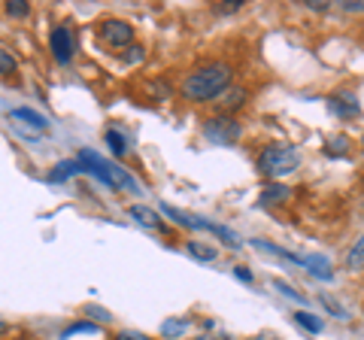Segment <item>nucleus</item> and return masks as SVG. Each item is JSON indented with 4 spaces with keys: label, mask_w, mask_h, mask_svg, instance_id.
Segmentation results:
<instances>
[{
    "label": "nucleus",
    "mask_w": 364,
    "mask_h": 340,
    "mask_svg": "<svg viewBox=\"0 0 364 340\" xmlns=\"http://www.w3.org/2000/svg\"><path fill=\"white\" fill-rule=\"evenodd\" d=\"M6 73H16V58L0 49V76H6Z\"/></svg>",
    "instance_id": "21"
},
{
    "label": "nucleus",
    "mask_w": 364,
    "mask_h": 340,
    "mask_svg": "<svg viewBox=\"0 0 364 340\" xmlns=\"http://www.w3.org/2000/svg\"><path fill=\"white\" fill-rule=\"evenodd\" d=\"M328 107H331L340 119H352V116H358V97L352 95V92H337L328 97Z\"/></svg>",
    "instance_id": "9"
},
{
    "label": "nucleus",
    "mask_w": 364,
    "mask_h": 340,
    "mask_svg": "<svg viewBox=\"0 0 364 340\" xmlns=\"http://www.w3.org/2000/svg\"><path fill=\"white\" fill-rule=\"evenodd\" d=\"M6 13L13 18H25V16H31V4H28V0H9Z\"/></svg>",
    "instance_id": "19"
},
{
    "label": "nucleus",
    "mask_w": 364,
    "mask_h": 340,
    "mask_svg": "<svg viewBox=\"0 0 364 340\" xmlns=\"http://www.w3.org/2000/svg\"><path fill=\"white\" fill-rule=\"evenodd\" d=\"M198 340H234V337H198Z\"/></svg>",
    "instance_id": "31"
},
{
    "label": "nucleus",
    "mask_w": 364,
    "mask_h": 340,
    "mask_svg": "<svg viewBox=\"0 0 364 340\" xmlns=\"http://www.w3.org/2000/svg\"><path fill=\"white\" fill-rule=\"evenodd\" d=\"M131 213V219L134 222H140L143 225V228H149V231H167V222L161 219V216H158V213L152 210V207H143V203H134V207L128 210Z\"/></svg>",
    "instance_id": "8"
},
{
    "label": "nucleus",
    "mask_w": 364,
    "mask_h": 340,
    "mask_svg": "<svg viewBox=\"0 0 364 340\" xmlns=\"http://www.w3.org/2000/svg\"><path fill=\"white\" fill-rule=\"evenodd\" d=\"M304 6H306V9H316V13H325V9H328L325 0H306Z\"/></svg>",
    "instance_id": "28"
},
{
    "label": "nucleus",
    "mask_w": 364,
    "mask_h": 340,
    "mask_svg": "<svg viewBox=\"0 0 364 340\" xmlns=\"http://www.w3.org/2000/svg\"><path fill=\"white\" fill-rule=\"evenodd\" d=\"M291 198V188L289 186H279V183H273L267 186L264 191H261V201L264 203H282V201H289Z\"/></svg>",
    "instance_id": "14"
},
{
    "label": "nucleus",
    "mask_w": 364,
    "mask_h": 340,
    "mask_svg": "<svg viewBox=\"0 0 364 340\" xmlns=\"http://www.w3.org/2000/svg\"><path fill=\"white\" fill-rule=\"evenodd\" d=\"M246 100H249V88H243V85H231L228 92H222L219 97H215L213 104L222 110V116H231V112L240 110Z\"/></svg>",
    "instance_id": "7"
},
{
    "label": "nucleus",
    "mask_w": 364,
    "mask_h": 340,
    "mask_svg": "<svg viewBox=\"0 0 364 340\" xmlns=\"http://www.w3.org/2000/svg\"><path fill=\"white\" fill-rule=\"evenodd\" d=\"M243 6V0H219L215 4V13H237Z\"/></svg>",
    "instance_id": "24"
},
{
    "label": "nucleus",
    "mask_w": 364,
    "mask_h": 340,
    "mask_svg": "<svg viewBox=\"0 0 364 340\" xmlns=\"http://www.w3.org/2000/svg\"><path fill=\"white\" fill-rule=\"evenodd\" d=\"M6 331H9V328H6V322H0V337H4Z\"/></svg>",
    "instance_id": "32"
},
{
    "label": "nucleus",
    "mask_w": 364,
    "mask_h": 340,
    "mask_svg": "<svg viewBox=\"0 0 364 340\" xmlns=\"http://www.w3.org/2000/svg\"><path fill=\"white\" fill-rule=\"evenodd\" d=\"M346 262H349V267H361L364 265V237L355 246H352V253L346 255Z\"/></svg>",
    "instance_id": "20"
},
{
    "label": "nucleus",
    "mask_w": 364,
    "mask_h": 340,
    "mask_svg": "<svg viewBox=\"0 0 364 340\" xmlns=\"http://www.w3.org/2000/svg\"><path fill=\"white\" fill-rule=\"evenodd\" d=\"M294 319H298V325L301 328H306V331H313V334H318V331H322V328H325V322L322 319H318V316H313V313H294Z\"/></svg>",
    "instance_id": "17"
},
{
    "label": "nucleus",
    "mask_w": 364,
    "mask_h": 340,
    "mask_svg": "<svg viewBox=\"0 0 364 340\" xmlns=\"http://www.w3.org/2000/svg\"><path fill=\"white\" fill-rule=\"evenodd\" d=\"M186 249H188V253L195 255V258H200V262H213V258L219 255L213 246H207V243H198V240H188V243H186Z\"/></svg>",
    "instance_id": "16"
},
{
    "label": "nucleus",
    "mask_w": 364,
    "mask_h": 340,
    "mask_svg": "<svg viewBox=\"0 0 364 340\" xmlns=\"http://www.w3.org/2000/svg\"><path fill=\"white\" fill-rule=\"evenodd\" d=\"M76 174H85V164L82 161H61L58 167L52 170V183H58V179H70V176H76Z\"/></svg>",
    "instance_id": "13"
},
{
    "label": "nucleus",
    "mask_w": 364,
    "mask_h": 340,
    "mask_svg": "<svg viewBox=\"0 0 364 340\" xmlns=\"http://www.w3.org/2000/svg\"><path fill=\"white\" fill-rule=\"evenodd\" d=\"M124 61H128V64H140L143 61V49L140 46H128V52H124Z\"/></svg>",
    "instance_id": "25"
},
{
    "label": "nucleus",
    "mask_w": 364,
    "mask_h": 340,
    "mask_svg": "<svg viewBox=\"0 0 364 340\" xmlns=\"http://www.w3.org/2000/svg\"><path fill=\"white\" fill-rule=\"evenodd\" d=\"M349 149H352V140L346 134H334V137L325 140V155H331V158H343Z\"/></svg>",
    "instance_id": "11"
},
{
    "label": "nucleus",
    "mask_w": 364,
    "mask_h": 340,
    "mask_svg": "<svg viewBox=\"0 0 364 340\" xmlns=\"http://www.w3.org/2000/svg\"><path fill=\"white\" fill-rule=\"evenodd\" d=\"M240 134H243L240 122L231 119V116H213V119L203 122V137L213 140V143H219V146L237 143V140H240Z\"/></svg>",
    "instance_id": "4"
},
{
    "label": "nucleus",
    "mask_w": 364,
    "mask_h": 340,
    "mask_svg": "<svg viewBox=\"0 0 364 340\" xmlns=\"http://www.w3.org/2000/svg\"><path fill=\"white\" fill-rule=\"evenodd\" d=\"M49 46H52V55H55V61H61L67 64L73 58V31L67 28V25H58L52 31V37H49Z\"/></svg>",
    "instance_id": "6"
},
{
    "label": "nucleus",
    "mask_w": 364,
    "mask_h": 340,
    "mask_svg": "<svg viewBox=\"0 0 364 340\" xmlns=\"http://www.w3.org/2000/svg\"><path fill=\"white\" fill-rule=\"evenodd\" d=\"M298 164H301V155L289 143H273L267 149H261V155H258V170H261V176H267V179L286 176Z\"/></svg>",
    "instance_id": "3"
},
{
    "label": "nucleus",
    "mask_w": 364,
    "mask_h": 340,
    "mask_svg": "<svg viewBox=\"0 0 364 340\" xmlns=\"http://www.w3.org/2000/svg\"><path fill=\"white\" fill-rule=\"evenodd\" d=\"M85 316H100V319H109V313L100 310V307H85Z\"/></svg>",
    "instance_id": "29"
},
{
    "label": "nucleus",
    "mask_w": 364,
    "mask_h": 340,
    "mask_svg": "<svg viewBox=\"0 0 364 340\" xmlns=\"http://www.w3.org/2000/svg\"><path fill=\"white\" fill-rule=\"evenodd\" d=\"M340 6H343L346 13H364V0H340Z\"/></svg>",
    "instance_id": "26"
},
{
    "label": "nucleus",
    "mask_w": 364,
    "mask_h": 340,
    "mask_svg": "<svg viewBox=\"0 0 364 340\" xmlns=\"http://www.w3.org/2000/svg\"><path fill=\"white\" fill-rule=\"evenodd\" d=\"M116 340H152V337H146V334H140V331H119Z\"/></svg>",
    "instance_id": "27"
},
{
    "label": "nucleus",
    "mask_w": 364,
    "mask_h": 340,
    "mask_svg": "<svg viewBox=\"0 0 364 340\" xmlns=\"http://www.w3.org/2000/svg\"><path fill=\"white\" fill-rule=\"evenodd\" d=\"M298 265H304L318 280H334V267L325 255H298Z\"/></svg>",
    "instance_id": "10"
},
{
    "label": "nucleus",
    "mask_w": 364,
    "mask_h": 340,
    "mask_svg": "<svg viewBox=\"0 0 364 340\" xmlns=\"http://www.w3.org/2000/svg\"><path fill=\"white\" fill-rule=\"evenodd\" d=\"M186 328H188L186 319H167V322L161 325V334H164V337H179V334H186Z\"/></svg>",
    "instance_id": "18"
},
{
    "label": "nucleus",
    "mask_w": 364,
    "mask_h": 340,
    "mask_svg": "<svg viewBox=\"0 0 364 340\" xmlns=\"http://www.w3.org/2000/svg\"><path fill=\"white\" fill-rule=\"evenodd\" d=\"M100 37H104L109 46H131L134 28L128 25V21H122V18H109V21L100 25Z\"/></svg>",
    "instance_id": "5"
},
{
    "label": "nucleus",
    "mask_w": 364,
    "mask_h": 340,
    "mask_svg": "<svg viewBox=\"0 0 364 340\" xmlns=\"http://www.w3.org/2000/svg\"><path fill=\"white\" fill-rule=\"evenodd\" d=\"M273 289L282 292V294H286V298H291V301H304V294H298V292L289 286V282H282V280H273Z\"/></svg>",
    "instance_id": "22"
},
{
    "label": "nucleus",
    "mask_w": 364,
    "mask_h": 340,
    "mask_svg": "<svg viewBox=\"0 0 364 340\" xmlns=\"http://www.w3.org/2000/svg\"><path fill=\"white\" fill-rule=\"evenodd\" d=\"M231 79H234L231 64H225V61L203 64L195 73L186 76V83H182V97L195 100V104H207V100H215L222 92L231 88Z\"/></svg>",
    "instance_id": "1"
},
{
    "label": "nucleus",
    "mask_w": 364,
    "mask_h": 340,
    "mask_svg": "<svg viewBox=\"0 0 364 340\" xmlns=\"http://www.w3.org/2000/svg\"><path fill=\"white\" fill-rule=\"evenodd\" d=\"M82 331H97V325L95 322H76V325H70V328H67V331H64V337H73V334H82Z\"/></svg>",
    "instance_id": "23"
},
{
    "label": "nucleus",
    "mask_w": 364,
    "mask_h": 340,
    "mask_svg": "<svg viewBox=\"0 0 364 340\" xmlns=\"http://www.w3.org/2000/svg\"><path fill=\"white\" fill-rule=\"evenodd\" d=\"M13 119H21V122H31L37 131H46L49 128V119L46 116H40L37 110H28V107H18V110H13Z\"/></svg>",
    "instance_id": "12"
},
{
    "label": "nucleus",
    "mask_w": 364,
    "mask_h": 340,
    "mask_svg": "<svg viewBox=\"0 0 364 340\" xmlns=\"http://www.w3.org/2000/svg\"><path fill=\"white\" fill-rule=\"evenodd\" d=\"M234 274H237V280H243V282H252V274H249L246 267H234Z\"/></svg>",
    "instance_id": "30"
},
{
    "label": "nucleus",
    "mask_w": 364,
    "mask_h": 340,
    "mask_svg": "<svg viewBox=\"0 0 364 340\" xmlns=\"http://www.w3.org/2000/svg\"><path fill=\"white\" fill-rule=\"evenodd\" d=\"M104 140H107V146H109V152H112V155H119V158H122L124 152H128V140H124L119 131H112V128H109V131L104 134Z\"/></svg>",
    "instance_id": "15"
},
{
    "label": "nucleus",
    "mask_w": 364,
    "mask_h": 340,
    "mask_svg": "<svg viewBox=\"0 0 364 340\" xmlns=\"http://www.w3.org/2000/svg\"><path fill=\"white\" fill-rule=\"evenodd\" d=\"M79 161L85 164V174H95L97 179H104L109 188L140 191V186L134 183V176L128 174V170L119 167V164H112V161H107L104 155H97V152H91V149H82V152H79Z\"/></svg>",
    "instance_id": "2"
}]
</instances>
